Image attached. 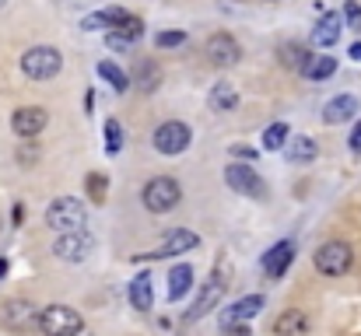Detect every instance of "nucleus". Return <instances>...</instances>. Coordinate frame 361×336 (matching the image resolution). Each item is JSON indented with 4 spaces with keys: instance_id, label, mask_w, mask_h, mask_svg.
<instances>
[{
    "instance_id": "nucleus-24",
    "label": "nucleus",
    "mask_w": 361,
    "mask_h": 336,
    "mask_svg": "<svg viewBox=\"0 0 361 336\" xmlns=\"http://www.w3.org/2000/svg\"><path fill=\"white\" fill-rule=\"evenodd\" d=\"M133 81L140 85V92H154V88L161 85V70H158V63H154V60H147V63H137V70H133Z\"/></svg>"
},
{
    "instance_id": "nucleus-9",
    "label": "nucleus",
    "mask_w": 361,
    "mask_h": 336,
    "mask_svg": "<svg viewBox=\"0 0 361 336\" xmlns=\"http://www.w3.org/2000/svg\"><path fill=\"white\" fill-rule=\"evenodd\" d=\"M239 56H242L239 42H235L228 32H218V35L207 39V60H211L214 67H232V63H239Z\"/></svg>"
},
{
    "instance_id": "nucleus-18",
    "label": "nucleus",
    "mask_w": 361,
    "mask_h": 336,
    "mask_svg": "<svg viewBox=\"0 0 361 336\" xmlns=\"http://www.w3.org/2000/svg\"><path fill=\"white\" fill-rule=\"evenodd\" d=\"M309 333V319L298 309H288L284 316H277L274 323V336H305Z\"/></svg>"
},
{
    "instance_id": "nucleus-29",
    "label": "nucleus",
    "mask_w": 361,
    "mask_h": 336,
    "mask_svg": "<svg viewBox=\"0 0 361 336\" xmlns=\"http://www.w3.org/2000/svg\"><path fill=\"white\" fill-rule=\"evenodd\" d=\"M85 186H88V197H92L95 204H102V200H106V175L92 172V175L85 179Z\"/></svg>"
},
{
    "instance_id": "nucleus-15",
    "label": "nucleus",
    "mask_w": 361,
    "mask_h": 336,
    "mask_svg": "<svg viewBox=\"0 0 361 336\" xmlns=\"http://www.w3.org/2000/svg\"><path fill=\"white\" fill-rule=\"evenodd\" d=\"M341 25H344V14H337V11H326V14L316 21V28H312V42H316L319 49L334 46V42L341 39Z\"/></svg>"
},
{
    "instance_id": "nucleus-3",
    "label": "nucleus",
    "mask_w": 361,
    "mask_h": 336,
    "mask_svg": "<svg viewBox=\"0 0 361 336\" xmlns=\"http://www.w3.org/2000/svg\"><path fill=\"white\" fill-rule=\"evenodd\" d=\"M85 330V319L71 305H46L39 316V333L42 336H78Z\"/></svg>"
},
{
    "instance_id": "nucleus-28",
    "label": "nucleus",
    "mask_w": 361,
    "mask_h": 336,
    "mask_svg": "<svg viewBox=\"0 0 361 336\" xmlns=\"http://www.w3.org/2000/svg\"><path fill=\"white\" fill-rule=\"evenodd\" d=\"M120 147H123V126L116 119H109V123H106V151L116 154Z\"/></svg>"
},
{
    "instance_id": "nucleus-33",
    "label": "nucleus",
    "mask_w": 361,
    "mask_h": 336,
    "mask_svg": "<svg viewBox=\"0 0 361 336\" xmlns=\"http://www.w3.org/2000/svg\"><path fill=\"white\" fill-rule=\"evenodd\" d=\"M351 147H355V151H361V123L355 126V133H351Z\"/></svg>"
},
{
    "instance_id": "nucleus-13",
    "label": "nucleus",
    "mask_w": 361,
    "mask_h": 336,
    "mask_svg": "<svg viewBox=\"0 0 361 336\" xmlns=\"http://www.w3.org/2000/svg\"><path fill=\"white\" fill-rule=\"evenodd\" d=\"M291 263H295V245H291V242H277V245L263 256V273H267V277H284Z\"/></svg>"
},
{
    "instance_id": "nucleus-16",
    "label": "nucleus",
    "mask_w": 361,
    "mask_h": 336,
    "mask_svg": "<svg viewBox=\"0 0 361 336\" xmlns=\"http://www.w3.org/2000/svg\"><path fill=\"white\" fill-rule=\"evenodd\" d=\"M200 245V238L193 235V231H172L154 252H147L151 259H165V256H176V252H190V249H197Z\"/></svg>"
},
{
    "instance_id": "nucleus-12",
    "label": "nucleus",
    "mask_w": 361,
    "mask_h": 336,
    "mask_svg": "<svg viewBox=\"0 0 361 336\" xmlns=\"http://www.w3.org/2000/svg\"><path fill=\"white\" fill-rule=\"evenodd\" d=\"M39 316H42V312H35L32 301L14 298V301H7L4 323H7V330H28V326H39Z\"/></svg>"
},
{
    "instance_id": "nucleus-23",
    "label": "nucleus",
    "mask_w": 361,
    "mask_h": 336,
    "mask_svg": "<svg viewBox=\"0 0 361 336\" xmlns=\"http://www.w3.org/2000/svg\"><path fill=\"white\" fill-rule=\"evenodd\" d=\"M190 287H193V270L183 263V266H176V270L169 273V298H172V301H179Z\"/></svg>"
},
{
    "instance_id": "nucleus-8",
    "label": "nucleus",
    "mask_w": 361,
    "mask_h": 336,
    "mask_svg": "<svg viewBox=\"0 0 361 336\" xmlns=\"http://www.w3.org/2000/svg\"><path fill=\"white\" fill-rule=\"evenodd\" d=\"M225 182L242 193V197H249V200H263L267 197V186H263V179L249 168V165H239V161H232L228 168H225Z\"/></svg>"
},
{
    "instance_id": "nucleus-22",
    "label": "nucleus",
    "mask_w": 361,
    "mask_h": 336,
    "mask_svg": "<svg viewBox=\"0 0 361 336\" xmlns=\"http://www.w3.org/2000/svg\"><path fill=\"white\" fill-rule=\"evenodd\" d=\"M130 301H133V309H140V312L151 309V301H154V287H151V277H147V273L133 277V284H130Z\"/></svg>"
},
{
    "instance_id": "nucleus-2",
    "label": "nucleus",
    "mask_w": 361,
    "mask_h": 336,
    "mask_svg": "<svg viewBox=\"0 0 361 336\" xmlns=\"http://www.w3.org/2000/svg\"><path fill=\"white\" fill-rule=\"evenodd\" d=\"M60 67H63V56H60V49H53V46H32V49H25V56H21V70H25V77H32V81H49V77L60 74Z\"/></svg>"
},
{
    "instance_id": "nucleus-7",
    "label": "nucleus",
    "mask_w": 361,
    "mask_h": 336,
    "mask_svg": "<svg viewBox=\"0 0 361 336\" xmlns=\"http://www.w3.org/2000/svg\"><path fill=\"white\" fill-rule=\"evenodd\" d=\"M92 249H95V238H92L88 231H63V235H56V242H53L56 259H67V263L88 259Z\"/></svg>"
},
{
    "instance_id": "nucleus-20",
    "label": "nucleus",
    "mask_w": 361,
    "mask_h": 336,
    "mask_svg": "<svg viewBox=\"0 0 361 336\" xmlns=\"http://www.w3.org/2000/svg\"><path fill=\"white\" fill-rule=\"evenodd\" d=\"M207 106H211V112H232L239 106V92L232 85H214L207 95Z\"/></svg>"
},
{
    "instance_id": "nucleus-26",
    "label": "nucleus",
    "mask_w": 361,
    "mask_h": 336,
    "mask_svg": "<svg viewBox=\"0 0 361 336\" xmlns=\"http://www.w3.org/2000/svg\"><path fill=\"white\" fill-rule=\"evenodd\" d=\"M288 123H274V126H267V133H263V147L267 151H281V147H288Z\"/></svg>"
},
{
    "instance_id": "nucleus-37",
    "label": "nucleus",
    "mask_w": 361,
    "mask_h": 336,
    "mask_svg": "<svg viewBox=\"0 0 361 336\" xmlns=\"http://www.w3.org/2000/svg\"><path fill=\"white\" fill-rule=\"evenodd\" d=\"M4 4H7V0H0V7H4Z\"/></svg>"
},
{
    "instance_id": "nucleus-25",
    "label": "nucleus",
    "mask_w": 361,
    "mask_h": 336,
    "mask_svg": "<svg viewBox=\"0 0 361 336\" xmlns=\"http://www.w3.org/2000/svg\"><path fill=\"white\" fill-rule=\"evenodd\" d=\"M99 77H106L116 92H126V88H130V74L120 70L116 63H109V60H102V63H99Z\"/></svg>"
},
{
    "instance_id": "nucleus-17",
    "label": "nucleus",
    "mask_w": 361,
    "mask_h": 336,
    "mask_svg": "<svg viewBox=\"0 0 361 336\" xmlns=\"http://www.w3.org/2000/svg\"><path fill=\"white\" fill-rule=\"evenodd\" d=\"M355 112H358V99H355V95H337L334 102H326V109H323V123L337 126V123H348Z\"/></svg>"
},
{
    "instance_id": "nucleus-14",
    "label": "nucleus",
    "mask_w": 361,
    "mask_h": 336,
    "mask_svg": "<svg viewBox=\"0 0 361 336\" xmlns=\"http://www.w3.org/2000/svg\"><path fill=\"white\" fill-rule=\"evenodd\" d=\"M259 309H263V298H259V294H249V298H242V301H235L232 309H225L218 323H221V330H235L239 323H245L249 316H256Z\"/></svg>"
},
{
    "instance_id": "nucleus-31",
    "label": "nucleus",
    "mask_w": 361,
    "mask_h": 336,
    "mask_svg": "<svg viewBox=\"0 0 361 336\" xmlns=\"http://www.w3.org/2000/svg\"><path fill=\"white\" fill-rule=\"evenodd\" d=\"M183 42H186V32H158V35H154V46H158V49L183 46Z\"/></svg>"
},
{
    "instance_id": "nucleus-6",
    "label": "nucleus",
    "mask_w": 361,
    "mask_h": 336,
    "mask_svg": "<svg viewBox=\"0 0 361 336\" xmlns=\"http://www.w3.org/2000/svg\"><path fill=\"white\" fill-rule=\"evenodd\" d=\"M151 140H154V151H158V154L176 158V154H183V151L190 147L193 133H190V126H186L183 119H169V123H161V126L154 130Z\"/></svg>"
},
{
    "instance_id": "nucleus-19",
    "label": "nucleus",
    "mask_w": 361,
    "mask_h": 336,
    "mask_svg": "<svg viewBox=\"0 0 361 336\" xmlns=\"http://www.w3.org/2000/svg\"><path fill=\"white\" fill-rule=\"evenodd\" d=\"M284 151H288V161H295V165L316 161V154H319V147H316V140H312V137H291Z\"/></svg>"
},
{
    "instance_id": "nucleus-1",
    "label": "nucleus",
    "mask_w": 361,
    "mask_h": 336,
    "mask_svg": "<svg viewBox=\"0 0 361 336\" xmlns=\"http://www.w3.org/2000/svg\"><path fill=\"white\" fill-rule=\"evenodd\" d=\"M85 221H88V211H85V204L74 200V197H60V200H53L49 211H46V224H49L56 235H63V231H85Z\"/></svg>"
},
{
    "instance_id": "nucleus-30",
    "label": "nucleus",
    "mask_w": 361,
    "mask_h": 336,
    "mask_svg": "<svg viewBox=\"0 0 361 336\" xmlns=\"http://www.w3.org/2000/svg\"><path fill=\"white\" fill-rule=\"evenodd\" d=\"M344 21H348L351 32H361V4L358 0H348V4H344Z\"/></svg>"
},
{
    "instance_id": "nucleus-11",
    "label": "nucleus",
    "mask_w": 361,
    "mask_h": 336,
    "mask_svg": "<svg viewBox=\"0 0 361 336\" xmlns=\"http://www.w3.org/2000/svg\"><path fill=\"white\" fill-rule=\"evenodd\" d=\"M221 294H225V280L221 277H211L207 284H204V291H200V298L193 301V309L186 312V323H197V319H204L218 301H221Z\"/></svg>"
},
{
    "instance_id": "nucleus-4",
    "label": "nucleus",
    "mask_w": 361,
    "mask_h": 336,
    "mask_svg": "<svg viewBox=\"0 0 361 336\" xmlns=\"http://www.w3.org/2000/svg\"><path fill=\"white\" fill-rule=\"evenodd\" d=\"M351 259H355V252H351L348 242H326V245H319L316 256H312V263H316V270H319L323 277H344V273L351 270Z\"/></svg>"
},
{
    "instance_id": "nucleus-32",
    "label": "nucleus",
    "mask_w": 361,
    "mask_h": 336,
    "mask_svg": "<svg viewBox=\"0 0 361 336\" xmlns=\"http://www.w3.org/2000/svg\"><path fill=\"white\" fill-rule=\"evenodd\" d=\"M106 46H109V49H120V53H130V49H133V39L123 35V32H109V35H106Z\"/></svg>"
},
{
    "instance_id": "nucleus-36",
    "label": "nucleus",
    "mask_w": 361,
    "mask_h": 336,
    "mask_svg": "<svg viewBox=\"0 0 361 336\" xmlns=\"http://www.w3.org/2000/svg\"><path fill=\"white\" fill-rule=\"evenodd\" d=\"M4 273H7V263H4V259H0V277H4Z\"/></svg>"
},
{
    "instance_id": "nucleus-34",
    "label": "nucleus",
    "mask_w": 361,
    "mask_h": 336,
    "mask_svg": "<svg viewBox=\"0 0 361 336\" xmlns=\"http://www.w3.org/2000/svg\"><path fill=\"white\" fill-rule=\"evenodd\" d=\"M351 56H355V60H361V42H355V46H351Z\"/></svg>"
},
{
    "instance_id": "nucleus-35",
    "label": "nucleus",
    "mask_w": 361,
    "mask_h": 336,
    "mask_svg": "<svg viewBox=\"0 0 361 336\" xmlns=\"http://www.w3.org/2000/svg\"><path fill=\"white\" fill-rule=\"evenodd\" d=\"M232 336H249V330H239V326H235V330H232Z\"/></svg>"
},
{
    "instance_id": "nucleus-10",
    "label": "nucleus",
    "mask_w": 361,
    "mask_h": 336,
    "mask_svg": "<svg viewBox=\"0 0 361 336\" xmlns=\"http://www.w3.org/2000/svg\"><path fill=\"white\" fill-rule=\"evenodd\" d=\"M46 123H49V116H46L42 106H25V109H18L11 116V126H14L18 137H39L46 130Z\"/></svg>"
},
{
    "instance_id": "nucleus-27",
    "label": "nucleus",
    "mask_w": 361,
    "mask_h": 336,
    "mask_svg": "<svg viewBox=\"0 0 361 336\" xmlns=\"http://www.w3.org/2000/svg\"><path fill=\"white\" fill-rule=\"evenodd\" d=\"M309 56H312V53H305L298 42H288V46H281V63H284V67H298V70H302Z\"/></svg>"
},
{
    "instance_id": "nucleus-21",
    "label": "nucleus",
    "mask_w": 361,
    "mask_h": 336,
    "mask_svg": "<svg viewBox=\"0 0 361 336\" xmlns=\"http://www.w3.org/2000/svg\"><path fill=\"white\" fill-rule=\"evenodd\" d=\"M334 70H337V60L334 56H309L305 60V67H302V74L309 77V81H326V77H334Z\"/></svg>"
},
{
    "instance_id": "nucleus-5",
    "label": "nucleus",
    "mask_w": 361,
    "mask_h": 336,
    "mask_svg": "<svg viewBox=\"0 0 361 336\" xmlns=\"http://www.w3.org/2000/svg\"><path fill=\"white\" fill-rule=\"evenodd\" d=\"M179 197H183V189H179V182L169 179V175H158V179H151V182L144 186V207H147L151 214H169V211L179 204Z\"/></svg>"
}]
</instances>
